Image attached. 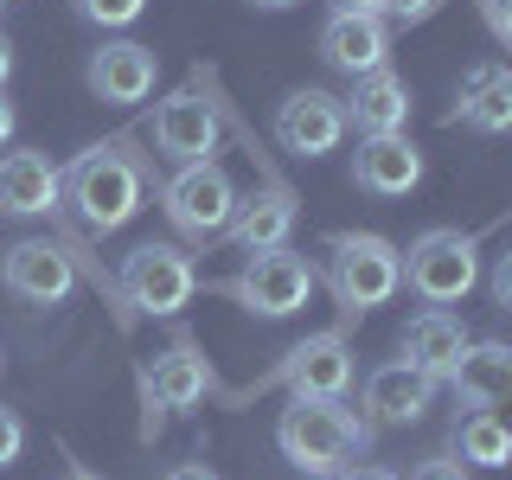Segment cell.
Returning <instances> with one entry per match:
<instances>
[{
    "mask_svg": "<svg viewBox=\"0 0 512 480\" xmlns=\"http://www.w3.org/2000/svg\"><path fill=\"white\" fill-rule=\"evenodd\" d=\"M276 448L288 468L327 480L333 468H346L352 455L372 448V423L346 410L340 397H288V410L276 416Z\"/></svg>",
    "mask_w": 512,
    "mask_h": 480,
    "instance_id": "1",
    "label": "cell"
},
{
    "mask_svg": "<svg viewBox=\"0 0 512 480\" xmlns=\"http://www.w3.org/2000/svg\"><path fill=\"white\" fill-rule=\"evenodd\" d=\"M141 192H148V180H141V160L128 148H84L71 160V173H64V199H71V212L90 224V231H122L128 218L141 212Z\"/></svg>",
    "mask_w": 512,
    "mask_h": 480,
    "instance_id": "2",
    "label": "cell"
},
{
    "mask_svg": "<svg viewBox=\"0 0 512 480\" xmlns=\"http://www.w3.org/2000/svg\"><path fill=\"white\" fill-rule=\"evenodd\" d=\"M327 288L346 314H372L404 288V250L378 231H333L327 237Z\"/></svg>",
    "mask_w": 512,
    "mask_h": 480,
    "instance_id": "3",
    "label": "cell"
},
{
    "mask_svg": "<svg viewBox=\"0 0 512 480\" xmlns=\"http://www.w3.org/2000/svg\"><path fill=\"white\" fill-rule=\"evenodd\" d=\"M404 282L416 301H429V308H455V301L474 295L480 282V250L468 231H448V224H436V231H423L416 244L404 250Z\"/></svg>",
    "mask_w": 512,
    "mask_h": 480,
    "instance_id": "4",
    "label": "cell"
},
{
    "mask_svg": "<svg viewBox=\"0 0 512 480\" xmlns=\"http://www.w3.org/2000/svg\"><path fill=\"white\" fill-rule=\"evenodd\" d=\"M160 212H167V224L180 237H199L205 244V237H224V224L237 212V186L218 160H186V167L160 186Z\"/></svg>",
    "mask_w": 512,
    "mask_h": 480,
    "instance_id": "5",
    "label": "cell"
},
{
    "mask_svg": "<svg viewBox=\"0 0 512 480\" xmlns=\"http://www.w3.org/2000/svg\"><path fill=\"white\" fill-rule=\"evenodd\" d=\"M314 263L308 256H295V250H250V263H244V276L231 282V301H244L250 314H263V320H288V314H301L308 308V295H314Z\"/></svg>",
    "mask_w": 512,
    "mask_h": 480,
    "instance_id": "6",
    "label": "cell"
},
{
    "mask_svg": "<svg viewBox=\"0 0 512 480\" xmlns=\"http://www.w3.org/2000/svg\"><path fill=\"white\" fill-rule=\"evenodd\" d=\"M192 288H199L192 256L173 250V244H141V250L122 256V295L141 314H180L192 301Z\"/></svg>",
    "mask_w": 512,
    "mask_h": 480,
    "instance_id": "7",
    "label": "cell"
},
{
    "mask_svg": "<svg viewBox=\"0 0 512 480\" xmlns=\"http://www.w3.org/2000/svg\"><path fill=\"white\" fill-rule=\"evenodd\" d=\"M0 288L13 301H32V308H52L77 288V269H71V250L52 244V237H20L7 256H0Z\"/></svg>",
    "mask_w": 512,
    "mask_h": 480,
    "instance_id": "8",
    "label": "cell"
},
{
    "mask_svg": "<svg viewBox=\"0 0 512 480\" xmlns=\"http://www.w3.org/2000/svg\"><path fill=\"white\" fill-rule=\"evenodd\" d=\"M340 135H346V103L333 90H295L288 103L276 109V141L288 154H301V160H320V154H333L340 148Z\"/></svg>",
    "mask_w": 512,
    "mask_h": 480,
    "instance_id": "9",
    "label": "cell"
},
{
    "mask_svg": "<svg viewBox=\"0 0 512 480\" xmlns=\"http://www.w3.org/2000/svg\"><path fill=\"white\" fill-rule=\"evenodd\" d=\"M429 404H436V378L416 372L410 359H391L365 378V423L372 429H404V423H423Z\"/></svg>",
    "mask_w": 512,
    "mask_h": 480,
    "instance_id": "10",
    "label": "cell"
},
{
    "mask_svg": "<svg viewBox=\"0 0 512 480\" xmlns=\"http://www.w3.org/2000/svg\"><path fill=\"white\" fill-rule=\"evenodd\" d=\"M154 148L167 160H180V167L186 160H212L218 154V109L199 90H173L154 109Z\"/></svg>",
    "mask_w": 512,
    "mask_h": 480,
    "instance_id": "11",
    "label": "cell"
},
{
    "mask_svg": "<svg viewBox=\"0 0 512 480\" xmlns=\"http://www.w3.org/2000/svg\"><path fill=\"white\" fill-rule=\"evenodd\" d=\"M276 378L288 384V397H346L352 352H346L340 333H308V340L276 365Z\"/></svg>",
    "mask_w": 512,
    "mask_h": 480,
    "instance_id": "12",
    "label": "cell"
},
{
    "mask_svg": "<svg viewBox=\"0 0 512 480\" xmlns=\"http://www.w3.org/2000/svg\"><path fill=\"white\" fill-rule=\"evenodd\" d=\"M352 180L372 199H404V192L423 186V154H416L410 135H365L359 154H352Z\"/></svg>",
    "mask_w": 512,
    "mask_h": 480,
    "instance_id": "13",
    "label": "cell"
},
{
    "mask_svg": "<svg viewBox=\"0 0 512 480\" xmlns=\"http://www.w3.org/2000/svg\"><path fill=\"white\" fill-rule=\"evenodd\" d=\"M64 199V173L39 148H13L0 154V212L7 218H45Z\"/></svg>",
    "mask_w": 512,
    "mask_h": 480,
    "instance_id": "14",
    "label": "cell"
},
{
    "mask_svg": "<svg viewBox=\"0 0 512 480\" xmlns=\"http://www.w3.org/2000/svg\"><path fill=\"white\" fill-rule=\"evenodd\" d=\"M320 58L346 77H365L391 58V26H384L378 13H333V20L320 26Z\"/></svg>",
    "mask_w": 512,
    "mask_h": 480,
    "instance_id": "15",
    "label": "cell"
},
{
    "mask_svg": "<svg viewBox=\"0 0 512 480\" xmlns=\"http://www.w3.org/2000/svg\"><path fill=\"white\" fill-rule=\"evenodd\" d=\"M340 103H346V122L359 135H404V122H410V84L391 64L352 77V96H340Z\"/></svg>",
    "mask_w": 512,
    "mask_h": 480,
    "instance_id": "16",
    "label": "cell"
},
{
    "mask_svg": "<svg viewBox=\"0 0 512 480\" xmlns=\"http://www.w3.org/2000/svg\"><path fill=\"white\" fill-rule=\"evenodd\" d=\"M90 90L103 96V103H141V96L154 90V77H160V64L148 45H135V39H109V45H96L90 52Z\"/></svg>",
    "mask_w": 512,
    "mask_h": 480,
    "instance_id": "17",
    "label": "cell"
},
{
    "mask_svg": "<svg viewBox=\"0 0 512 480\" xmlns=\"http://www.w3.org/2000/svg\"><path fill=\"white\" fill-rule=\"evenodd\" d=\"M461 352H468V327H461L448 308H423L404 327V359L416 365V372H429L436 384L461 365Z\"/></svg>",
    "mask_w": 512,
    "mask_h": 480,
    "instance_id": "18",
    "label": "cell"
},
{
    "mask_svg": "<svg viewBox=\"0 0 512 480\" xmlns=\"http://www.w3.org/2000/svg\"><path fill=\"white\" fill-rule=\"evenodd\" d=\"M288 231H295V199H288L282 186H263V192H250V199H237L231 224H224V237H231L237 250H282Z\"/></svg>",
    "mask_w": 512,
    "mask_h": 480,
    "instance_id": "19",
    "label": "cell"
},
{
    "mask_svg": "<svg viewBox=\"0 0 512 480\" xmlns=\"http://www.w3.org/2000/svg\"><path fill=\"white\" fill-rule=\"evenodd\" d=\"M448 384H455V397L468 410H500L506 397H512V346H474L468 340V352H461V365L448 372Z\"/></svg>",
    "mask_w": 512,
    "mask_h": 480,
    "instance_id": "20",
    "label": "cell"
},
{
    "mask_svg": "<svg viewBox=\"0 0 512 480\" xmlns=\"http://www.w3.org/2000/svg\"><path fill=\"white\" fill-rule=\"evenodd\" d=\"M154 404L160 410H192L205 404V391H212V365H205V352L192 340H173L167 352L154 359Z\"/></svg>",
    "mask_w": 512,
    "mask_h": 480,
    "instance_id": "21",
    "label": "cell"
},
{
    "mask_svg": "<svg viewBox=\"0 0 512 480\" xmlns=\"http://www.w3.org/2000/svg\"><path fill=\"white\" fill-rule=\"evenodd\" d=\"M455 122H468L474 135H506V128H512V71H500V64H480V71H468Z\"/></svg>",
    "mask_w": 512,
    "mask_h": 480,
    "instance_id": "22",
    "label": "cell"
},
{
    "mask_svg": "<svg viewBox=\"0 0 512 480\" xmlns=\"http://www.w3.org/2000/svg\"><path fill=\"white\" fill-rule=\"evenodd\" d=\"M455 455L474 461V468H506V461H512V429L493 410H474L468 423L455 429Z\"/></svg>",
    "mask_w": 512,
    "mask_h": 480,
    "instance_id": "23",
    "label": "cell"
},
{
    "mask_svg": "<svg viewBox=\"0 0 512 480\" xmlns=\"http://www.w3.org/2000/svg\"><path fill=\"white\" fill-rule=\"evenodd\" d=\"M141 7H148V0H77V20H90L103 32H122V26L141 20Z\"/></svg>",
    "mask_w": 512,
    "mask_h": 480,
    "instance_id": "24",
    "label": "cell"
},
{
    "mask_svg": "<svg viewBox=\"0 0 512 480\" xmlns=\"http://www.w3.org/2000/svg\"><path fill=\"white\" fill-rule=\"evenodd\" d=\"M20 455H26V423H20V410L0 404V468H13Z\"/></svg>",
    "mask_w": 512,
    "mask_h": 480,
    "instance_id": "25",
    "label": "cell"
},
{
    "mask_svg": "<svg viewBox=\"0 0 512 480\" xmlns=\"http://www.w3.org/2000/svg\"><path fill=\"white\" fill-rule=\"evenodd\" d=\"M410 480H468V461L461 455H429V461H416Z\"/></svg>",
    "mask_w": 512,
    "mask_h": 480,
    "instance_id": "26",
    "label": "cell"
},
{
    "mask_svg": "<svg viewBox=\"0 0 512 480\" xmlns=\"http://www.w3.org/2000/svg\"><path fill=\"white\" fill-rule=\"evenodd\" d=\"M436 13V0H378V20H397V26H416Z\"/></svg>",
    "mask_w": 512,
    "mask_h": 480,
    "instance_id": "27",
    "label": "cell"
},
{
    "mask_svg": "<svg viewBox=\"0 0 512 480\" xmlns=\"http://www.w3.org/2000/svg\"><path fill=\"white\" fill-rule=\"evenodd\" d=\"M487 295H493V308L500 314H512V250L493 263V276H487Z\"/></svg>",
    "mask_w": 512,
    "mask_h": 480,
    "instance_id": "28",
    "label": "cell"
},
{
    "mask_svg": "<svg viewBox=\"0 0 512 480\" xmlns=\"http://www.w3.org/2000/svg\"><path fill=\"white\" fill-rule=\"evenodd\" d=\"M160 480H224L218 468H205V461H180V468H167Z\"/></svg>",
    "mask_w": 512,
    "mask_h": 480,
    "instance_id": "29",
    "label": "cell"
},
{
    "mask_svg": "<svg viewBox=\"0 0 512 480\" xmlns=\"http://www.w3.org/2000/svg\"><path fill=\"white\" fill-rule=\"evenodd\" d=\"M327 480H397L391 468H359V461H346V468H333Z\"/></svg>",
    "mask_w": 512,
    "mask_h": 480,
    "instance_id": "30",
    "label": "cell"
},
{
    "mask_svg": "<svg viewBox=\"0 0 512 480\" xmlns=\"http://www.w3.org/2000/svg\"><path fill=\"white\" fill-rule=\"evenodd\" d=\"M487 13H493V26H500V39L512 45V0H487Z\"/></svg>",
    "mask_w": 512,
    "mask_h": 480,
    "instance_id": "31",
    "label": "cell"
},
{
    "mask_svg": "<svg viewBox=\"0 0 512 480\" xmlns=\"http://www.w3.org/2000/svg\"><path fill=\"white\" fill-rule=\"evenodd\" d=\"M7 77H13V39L0 32V90H7Z\"/></svg>",
    "mask_w": 512,
    "mask_h": 480,
    "instance_id": "32",
    "label": "cell"
},
{
    "mask_svg": "<svg viewBox=\"0 0 512 480\" xmlns=\"http://www.w3.org/2000/svg\"><path fill=\"white\" fill-rule=\"evenodd\" d=\"M13 122H20V116H13V103H7V96H0V148H7V141H13Z\"/></svg>",
    "mask_w": 512,
    "mask_h": 480,
    "instance_id": "33",
    "label": "cell"
},
{
    "mask_svg": "<svg viewBox=\"0 0 512 480\" xmlns=\"http://www.w3.org/2000/svg\"><path fill=\"white\" fill-rule=\"evenodd\" d=\"M333 13H378V0H327Z\"/></svg>",
    "mask_w": 512,
    "mask_h": 480,
    "instance_id": "34",
    "label": "cell"
},
{
    "mask_svg": "<svg viewBox=\"0 0 512 480\" xmlns=\"http://www.w3.org/2000/svg\"><path fill=\"white\" fill-rule=\"evenodd\" d=\"M250 7H263V13H282V7H295V0H250Z\"/></svg>",
    "mask_w": 512,
    "mask_h": 480,
    "instance_id": "35",
    "label": "cell"
},
{
    "mask_svg": "<svg viewBox=\"0 0 512 480\" xmlns=\"http://www.w3.org/2000/svg\"><path fill=\"white\" fill-rule=\"evenodd\" d=\"M58 480H96V474H84V468H71V474H58Z\"/></svg>",
    "mask_w": 512,
    "mask_h": 480,
    "instance_id": "36",
    "label": "cell"
}]
</instances>
